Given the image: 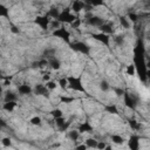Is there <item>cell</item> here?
<instances>
[{
	"label": "cell",
	"mask_w": 150,
	"mask_h": 150,
	"mask_svg": "<svg viewBox=\"0 0 150 150\" xmlns=\"http://www.w3.org/2000/svg\"><path fill=\"white\" fill-rule=\"evenodd\" d=\"M67 81H68V88H70L75 91H86L80 76H76V77L75 76H68Z\"/></svg>",
	"instance_id": "1"
},
{
	"label": "cell",
	"mask_w": 150,
	"mask_h": 150,
	"mask_svg": "<svg viewBox=\"0 0 150 150\" xmlns=\"http://www.w3.org/2000/svg\"><path fill=\"white\" fill-rule=\"evenodd\" d=\"M75 19H76V16H75L74 14H71L68 9H64V11L60 12V13H59V16L56 18L57 21H60V22H66V23H71Z\"/></svg>",
	"instance_id": "2"
},
{
	"label": "cell",
	"mask_w": 150,
	"mask_h": 150,
	"mask_svg": "<svg viewBox=\"0 0 150 150\" xmlns=\"http://www.w3.org/2000/svg\"><path fill=\"white\" fill-rule=\"evenodd\" d=\"M53 35L56 38H60L61 40L66 41L67 43H69V38H70V33L64 28V27H60L57 29H55L53 32Z\"/></svg>",
	"instance_id": "3"
},
{
	"label": "cell",
	"mask_w": 150,
	"mask_h": 150,
	"mask_svg": "<svg viewBox=\"0 0 150 150\" xmlns=\"http://www.w3.org/2000/svg\"><path fill=\"white\" fill-rule=\"evenodd\" d=\"M71 48L75 52H79V53L84 54V55H88L90 53V47L88 45H86L84 42H74L71 45Z\"/></svg>",
	"instance_id": "4"
},
{
	"label": "cell",
	"mask_w": 150,
	"mask_h": 150,
	"mask_svg": "<svg viewBox=\"0 0 150 150\" xmlns=\"http://www.w3.org/2000/svg\"><path fill=\"white\" fill-rule=\"evenodd\" d=\"M34 22L41 27V29H47L49 26V16L48 15H38L34 19Z\"/></svg>",
	"instance_id": "5"
},
{
	"label": "cell",
	"mask_w": 150,
	"mask_h": 150,
	"mask_svg": "<svg viewBox=\"0 0 150 150\" xmlns=\"http://www.w3.org/2000/svg\"><path fill=\"white\" fill-rule=\"evenodd\" d=\"M33 90H34V94L39 95V96H46L47 97L49 95V90L45 84H36Z\"/></svg>",
	"instance_id": "6"
},
{
	"label": "cell",
	"mask_w": 150,
	"mask_h": 150,
	"mask_svg": "<svg viewBox=\"0 0 150 150\" xmlns=\"http://www.w3.org/2000/svg\"><path fill=\"white\" fill-rule=\"evenodd\" d=\"M93 38L95 40H97L98 42L105 45V46H109V35L108 34H104V33H98V34H93Z\"/></svg>",
	"instance_id": "7"
},
{
	"label": "cell",
	"mask_w": 150,
	"mask_h": 150,
	"mask_svg": "<svg viewBox=\"0 0 150 150\" xmlns=\"http://www.w3.org/2000/svg\"><path fill=\"white\" fill-rule=\"evenodd\" d=\"M123 96H124V103H125V105L128 108H130V109H134L135 105H136V101L132 98V96L130 94H128V93H124Z\"/></svg>",
	"instance_id": "8"
},
{
	"label": "cell",
	"mask_w": 150,
	"mask_h": 150,
	"mask_svg": "<svg viewBox=\"0 0 150 150\" xmlns=\"http://www.w3.org/2000/svg\"><path fill=\"white\" fill-rule=\"evenodd\" d=\"M129 148L131 150H138L139 148V137L136 135H132L129 139Z\"/></svg>",
	"instance_id": "9"
},
{
	"label": "cell",
	"mask_w": 150,
	"mask_h": 150,
	"mask_svg": "<svg viewBox=\"0 0 150 150\" xmlns=\"http://www.w3.org/2000/svg\"><path fill=\"white\" fill-rule=\"evenodd\" d=\"M88 23L89 25H91V26H95V27H100L102 23H104L103 22V19H101L100 16H89V19H88Z\"/></svg>",
	"instance_id": "10"
},
{
	"label": "cell",
	"mask_w": 150,
	"mask_h": 150,
	"mask_svg": "<svg viewBox=\"0 0 150 150\" xmlns=\"http://www.w3.org/2000/svg\"><path fill=\"white\" fill-rule=\"evenodd\" d=\"M84 2L83 1H81V0H75L74 2H73V5H71V9L74 11V12H76V13H79V12H81L83 8H84Z\"/></svg>",
	"instance_id": "11"
},
{
	"label": "cell",
	"mask_w": 150,
	"mask_h": 150,
	"mask_svg": "<svg viewBox=\"0 0 150 150\" xmlns=\"http://www.w3.org/2000/svg\"><path fill=\"white\" fill-rule=\"evenodd\" d=\"M47 62H48V64L50 66L52 69L57 70V69H60V67H61V62H60V60H57L56 57H50Z\"/></svg>",
	"instance_id": "12"
},
{
	"label": "cell",
	"mask_w": 150,
	"mask_h": 150,
	"mask_svg": "<svg viewBox=\"0 0 150 150\" xmlns=\"http://www.w3.org/2000/svg\"><path fill=\"white\" fill-rule=\"evenodd\" d=\"M18 90H19V93L21 95H29L33 91V89L28 84H21V86H19L18 87Z\"/></svg>",
	"instance_id": "13"
},
{
	"label": "cell",
	"mask_w": 150,
	"mask_h": 150,
	"mask_svg": "<svg viewBox=\"0 0 150 150\" xmlns=\"http://www.w3.org/2000/svg\"><path fill=\"white\" fill-rule=\"evenodd\" d=\"M93 131V127L90 125L89 122H84L79 127V132H91Z\"/></svg>",
	"instance_id": "14"
},
{
	"label": "cell",
	"mask_w": 150,
	"mask_h": 150,
	"mask_svg": "<svg viewBox=\"0 0 150 150\" xmlns=\"http://www.w3.org/2000/svg\"><path fill=\"white\" fill-rule=\"evenodd\" d=\"M98 28H100L101 33H104V34H108V35H109V34H111V33H112V30H114V29H112V27H111L109 23H102Z\"/></svg>",
	"instance_id": "15"
},
{
	"label": "cell",
	"mask_w": 150,
	"mask_h": 150,
	"mask_svg": "<svg viewBox=\"0 0 150 150\" xmlns=\"http://www.w3.org/2000/svg\"><path fill=\"white\" fill-rule=\"evenodd\" d=\"M15 107H16V102H15V101H8V102H5V104H4L2 108H4V110L11 112V111L14 110Z\"/></svg>",
	"instance_id": "16"
},
{
	"label": "cell",
	"mask_w": 150,
	"mask_h": 150,
	"mask_svg": "<svg viewBox=\"0 0 150 150\" xmlns=\"http://www.w3.org/2000/svg\"><path fill=\"white\" fill-rule=\"evenodd\" d=\"M84 4H88L90 6H102L103 5V0H84Z\"/></svg>",
	"instance_id": "17"
},
{
	"label": "cell",
	"mask_w": 150,
	"mask_h": 150,
	"mask_svg": "<svg viewBox=\"0 0 150 150\" xmlns=\"http://www.w3.org/2000/svg\"><path fill=\"white\" fill-rule=\"evenodd\" d=\"M8 101H16V95L14 93L7 91L5 95V102H8Z\"/></svg>",
	"instance_id": "18"
},
{
	"label": "cell",
	"mask_w": 150,
	"mask_h": 150,
	"mask_svg": "<svg viewBox=\"0 0 150 150\" xmlns=\"http://www.w3.org/2000/svg\"><path fill=\"white\" fill-rule=\"evenodd\" d=\"M105 111L109 112V114H118V110H117L116 105H114V104L107 105V107H105Z\"/></svg>",
	"instance_id": "19"
},
{
	"label": "cell",
	"mask_w": 150,
	"mask_h": 150,
	"mask_svg": "<svg viewBox=\"0 0 150 150\" xmlns=\"http://www.w3.org/2000/svg\"><path fill=\"white\" fill-rule=\"evenodd\" d=\"M97 142H98V141H96V139H94V138H88V139L86 141V145H87V148H96Z\"/></svg>",
	"instance_id": "20"
},
{
	"label": "cell",
	"mask_w": 150,
	"mask_h": 150,
	"mask_svg": "<svg viewBox=\"0 0 150 150\" xmlns=\"http://www.w3.org/2000/svg\"><path fill=\"white\" fill-rule=\"evenodd\" d=\"M136 73V66L135 64H129L127 67V74L130 75V76H134Z\"/></svg>",
	"instance_id": "21"
},
{
	"label": "cell",
	"mask_w": 150,
	"mask_h": 150,
	"mask_svg": "<svg viewBox=\"0 0 150 150\" xmlns=\"http://www.w3.org/2000/svg\"><path fill=\"white\" fill-rule=\"evenodd\" d=\"M111 139H112V142L116 143V144H122V143L124 142L123 137H122V136H118V135H112V136H111Z\"/></svg>",
	"instance_id": "22"
},
{
	"label": "cell",
	"mask_w": 150,
	"mask_h": 150,
	"mask_svg": "<svg viewBox=\"0 0 150 150\" xmlns=\"http://www.w3.org/2000/svg\"><path fill=\"white\" fill-rule=\"evenodd\" d=\"M68 136H69V138H70L71 141H77V138H79V136H80V132L73 130V131H69Z\"/></svg>",
	"instance_id": "23"
},
{
	"label": "cell",
	"mask_w": 150,
	"mask_h": 150,
	"mask_svg": "<svg viewBox=\"0 0 150 150\" xmlns=\"http://www.w3.org/2000/svg\"><path fill=\"white\" fill-rule=\"evenodd\" d=\"M59 84H60V87H61L63 90L67 89V88H68V81H67V77L60 79V80H59Z\"/></svg>",
	"instance_id": "24"
},
{
	"label": "cell",
	"mask_w": 150,
	"mask_h": 150,
	"mask_svg": "<svg viewBox=\"0 0 150 150\" xmlns=\"http://www.w3.org/2000/svg\"><path fill=\"white\" fill-rule=\"evenodd\" d=\"M59 13H60L59 9H56V8H52V9L48 12L47 15H48V16H52V18H54V19H56V18L59 16Z\"/></svg>",
	"instance_id": "25"
},
{
	"label": "cell",
	"mask_w": 150,
	"mask_h": 150,
	"mask_svg": "<svg viewBox=\"0 0 150 150\" xmlns=\"http://www.w3.org/2000/svg\"><path fill=\"white\" fill-rule=\"evenodd\" d=\"M47 88H48V90H54L55 88H56V82H54V81H50V80H48L47 82H46V84H45Z\"/></svg>",
	"instance_id": "26"
},
{
	"label": "cell",
	"mask_w": 150,
	"mask_h": 150,
	"mask_svg": "<svg viewBox=\"0 0 150 150\" xmlns=\"http://www.w3.org/2000/svg\"><path fill=\"white\" fill-rule=\"evenodd\" d=\"M0 16H5V18L8 16V9L4 5H0Z\"/></svg>",
	"instance_id": "27"
},
{
	"label": "cell",
	"mask_w": 150,
	"mask_h": 150,
	"mask_svg": "<svg viewBox=\"0 0 150 150\" xmlns=\"http://www.w3.org/2000/svg\"><path fill=\"white\" fill-rule=\"evenodd\" d=\"M50 114H52V116L54 118H57V117H61L62 116V110H60V109H53L50 111Z\"/></svg>",
	"instance_id": "28"
},
{
	"label": "cell",
	"mask_w": 150,
	"mask_h": 150,
	"mask_svg": "<svg viewBox=\"0 0 150 150\" xmlns=\"http://www.w3.org/2000/svg\"><path fill=\"white\" fill-rule=\"evenodd\" d=\"M30 123L33 125H41V118L39 116H34L30 118Z\"/></svg>",
	"instance_id": "29"
},
{
	"label": "cell",
	"mask_w": 150,
	"mask_h": 150,
	"mask_svg": "<svg viewBox=\"0 0 150 150\" xmlns=\"http://www.w3.org/2000/svg\"><path fill=\"white\" fill-rule=\"evenodd\" d=\"M120 22H121V25H122L124 28H129V22H128V19H127V18L121 16V18H120Z\"/></svg>",
	"instance_id": "30"
},
{
	"label": "cell",
	"mask_w": 150,
	"mask_h": 150,
	"mask_svg": "<svg viewBox=\"0 0 150 150\" xmlns=\"http://www.w3.org/2000/svg\"><path fill=\"white\" fill-rule=\"evenodd\" d=\"M1 143H2V145H4V146H11V145H12V141H11V138H8V137L2 138Z\"/></svg>",
	"instance_id": "31"
},
{
	"label": "cell",
	"mask_w": 150,
	"mask_h": 150,
	"mask_svg": "<svg viewBox=\"0 0 150 150\" xmlns=\"http://www.w3.org/2000/svg\"><path fill=\"white\" fill-rule=\"evenodd\" d=\"M100 88H101L103 91H107V90L109 89V84H108V82H107V81H102V82L100 83Z\"/></svg>",
	"instance_id": "32"
},
{
	"label": "cell",
	"mask_w": 150,
	"mask_h": 150,
	"mask_svg": "<svg viewBox=\"0 0 150 150\" xmlns=\"http://www.w3.org/2000/svg\"><path fill=\"white\" fill-rule=\"evenodd\" d=\"M70 25H71V27H73V28H79V27H80V25H81V20H80L79 18H76V19H75Z\"/></svg>",
	"instance_id": "33"
},
{
	"label": "cell",
	"mask_w": 150,
	"mask_h": 150,
	"mask_svg": "<svg viewBox=\"0 0 150 150\" xmlns=\"http://www.w3.org/2000/svg\"><path fill=\"white\" fill-rule=\"evenodd\" d=\"M73 97H67V96H61V102L62 103H70L73 102Z\"/></svg>",
	"instance_id": "34"
},
{
	"label": "cell",
	"mask_w": 150,
	"mask_h": 150,
	"mask_svg": "<svg viewBox=\"0 0 150 150\" xmlns=\"http://www.w3.org/2000/svg\"><path fill=\"white\" fill-rule=\"evenodd\" d=\"M129 124H130V127H131L132 129H138V128H139V124H138L136 121H134V120H130V121H129Z\"/></svg>",
	"instance_id": "35"
},
{
	"label": "cell",
	"mask_w": 150,
	"mask_h": 150,
	"mask_svg": "<svg viewBox=\"0 0 150 150\" xmlns=\"http://www.w3.org/2000/svg\"><path fill=\"white\" fill-rule=\"evenodd\" d=\"M128 18H129V20H131V21H137V15L135 14V13H130L129 15H128Z\"/></svg>",
	"instance_id": "36"
},
{
	"label": "cell",
	"mask_w": 150,
	"mask_h": 150,
	"mask_svg": "<svg viewBox=\"0 0 150 150\" xmlns=\"http://www.w3.org/2000/svg\"><path fill=\"white\" fill-rule=\"evenodd\" d=\"M105 143L104 142H97V145H96V148L97 149H105Z\"/></svg>",
	"instance_id": "37"
},
{
	"label": "cell",
	"mask_w": 150,
	"mask_h": 150,
	"mask_svg": "<svg viewBox=\"0 0 150 150\" xmlns=\"http://www.w3.org/2000/svg\"><path fill=\"white\" fill-rule=\"evenodd\" d=\"M115 41H116L117 45H122V43H123V39H122V36H117V38H115Z\"/></svg>",
	"instance_id": "38"
},
{
	"label": "cell",
	"mask_w": 150,
	"mask_h": 150,
	"mask_svg": "<svg viewBox=\"0 0 150 150\" xmlns=\"http://www.w3.org/2000/svg\"><path fill=\"white\" fill-rule=\"evenodd\" d=\"M115 91H116L117 95H123V94H124V91H123L122 89H115Z\"/></svg>",
	"instance_id": "39"
},
{
	"label": "cell",
	"mask_w": 150,
	"mask_h": 150,
	"mask_svg": "<svg viewBox=\"0 0 150 150\" xmlns=\"http://www.w3.org/2000/svg\"><path fill=\"white\" fill-rule=\"evenodd\" d=\"M76 149H87V145L86 144H82V145H77Z\"/></svg>",
	"instance_id": "40"
},
{
	"label": "cell",
	"mask_w": 150,
	"mask_h": 150,
	"mask_svg": "<svg viewBox=\"0 0 150 150\" xmlns=\"http://www.w3.org/2000/svg\"><path fill=\"white\" fill-rule=\"evenodd\" d=\"M43 80H45V81H48V80H49V76H48V75H45V76H43Z\"/></svg>",
	"instance_id": "41"
},
{
	"label": "cell",
	"mask_w": 150,
	"mask_h": 150,
	"mask_svg": "<svg viewBox=\"0 0 150 150\" xmlns=\"http://www.w3.org/2000/svg\"><path fill=\"white\" fill-rule=\"evenodd\" d=\"M1 90H2V89H1V86H0V93H1Z\"/></svg>",
	"instance_id": "42"
}]
</instances>
